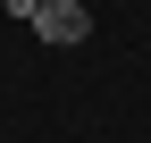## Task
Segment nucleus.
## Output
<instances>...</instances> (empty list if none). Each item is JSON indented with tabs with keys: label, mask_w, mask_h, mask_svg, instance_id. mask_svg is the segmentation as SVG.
<instances>
[{
	"label": "nucleus",
	"mask_w": 151,
	"mask_h": 143,
	"mask_svg": "<svg viewBox=\"0 0 151 143\" xmlns=\"http://www.w3.org/2000/svg\"><path fill=\"white\" fill-rule=\"evenodd\" d=\"M34 34H42V42H84L92 17H84V0H42V9H34Z\"/></svg>",
	"instance_id": "obj_1"
},
{
	"label": "nucleus",
	"mask_w": 151,
	"mask_h": 143,
	"mask_svg": "<svg viewBox=\"0 0 151 143\" xmlns=\"http://www.w3.org/2000/svg\"><path fill=\"white\" fill-rule=\"evenodd\" d=\"M0 9H9V17H34V9H42V0H0Z\"/></svg>",
	"instance_id": "obj_2"
}]
</instances>
